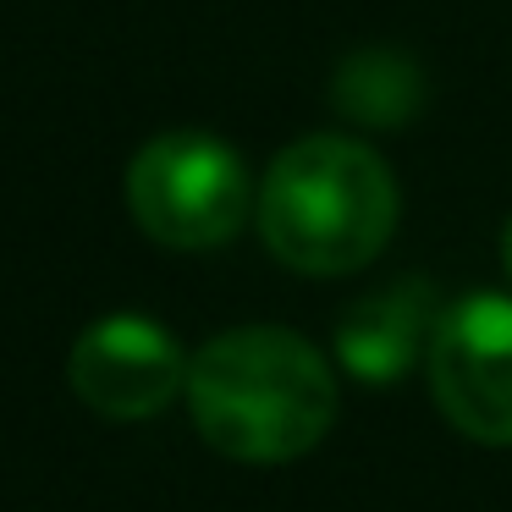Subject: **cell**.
Instances as JSON below:
<instances>
[{
	"label": "cell",
	"mask_w": 512,
	"mask_h": 512,
	"mask_svg": "<svg viewBox=\"0 0 512 512\" xmlns=\"http://www.w3.org/2000/svg\"><path fill=\"white\" fill-rule=\"evenodd\" d=\"M259 188L215 133H160L127 166V210L166 248H221L248 226Z\"/></svg>",
	"instance_id": "3957f363"
},
{
	"label": "cell",
	"mask_w": 512,
	"mask_h": 512,
	"mask_svg": "<svg viewBox=\"0 0 512 512\" xmlns=\"http://www.w3.org/2000/svg\"><path fill=\"white\" fill-rule=\"evenodd\" d=\"M188 413L237 463H292L336 424V375L298 331L243 325L188 358Z\"/></svg>",
	"instance_id": "6da1fadb"
},
{
	"label": "cell",
	"mask_w": 512,
	"mask_h": 512,
	"mask_svg": "<svg viewBox=\"0 0 512 512\" xmlns=\"http://www.w3.org/2000/svg\"><path fill=\"white\" fill-rule=\"evenodd\" d=\"M265 248L303 276L364 270L397 226L391 166L358 138L314 133L281 149L254 199Z\"/></svg>",
	"instance_id": "7a4b0ae2"
},
{
	"label": "cell",
	"mask_w": 512,
	"mask_h": 512,
	"mask_svg": "<svg viewBox=\"0 0 512 512\" xmlns=\"http://www.w3.org/2000/svg\"><path fill=\"white\" fill-rule=\"evenodd\" d=\"M424 331H435L430 325V287L397 281V287H386V292H375V298L347 309V320L336 325V353H342V364L358 380L386 386V380H397L419 358Z\"/></svg>",
	"instance_id": "8992f818"
},
{
	"label": "cell",
	"mask_w": 512,
	"mask_h": 512,
	"mask_svg": "<svg viewBox=\"0 0 512 512\" xmlns=\"http://www.w3.org/2000/svg\"><path fill=\"white\" fill-rule=\"evenodd\" d=\"M67 380L100 419H155L177 391H188V358L166 325L144 314H105L72 342Z\"/></svg>",
	"instance_id": "5b68a950"
},
{
	"label": "cell",
	"mask_w": 512,
	"mask_h": 512,
	"mask_svg": "<svg viewBox=\"0 0 512 512\" xmlns=\"http://www.w3.org/2000/svg\"><path fill=\"white\" fill-rule=\"evenodd\" d=\"M501 259H507V276H512V221H507V237H501Z\"/></svg>",
	"instance_id": "52a82bcc"
},
{
	"label": "cell",
	"mask_w": 512,
	"mask_h": 512,
	"mask_svg": "<svg viewBox=\"0 0 512 512\" xmlns=\"http://www.w3.org/2000/svg\"><path fill=\"white\" fill-rule=\"evenodd\" d=\"M430 391L463 435L512 446V298L468 292L435 320Z\"/></svg>",
	"instance_id": "277c9868"
}]
</instances>
